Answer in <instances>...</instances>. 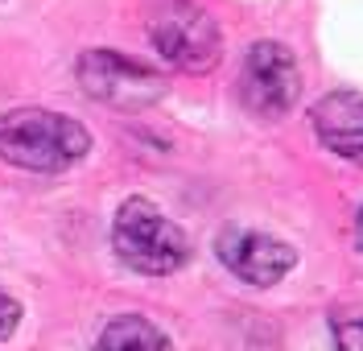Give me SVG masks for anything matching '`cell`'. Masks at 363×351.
<instances>
[{
	"instance_id": "cell-10",
	"label": "cell",
	"mask_w": 363,
	"mask_h": 351,
	"mask_svg": "<svg viewBox=\"0 0 363 351\" xmlns=\"http://www.w3.org/2000/svg\"><path fill=\"white\" fill-rule=\"evenodd\" d=\"M21 327V302L13 298V294H4L0 289V343L4 339H13V330Z\"/></svg>"
},
{
	"instance_id": "cell-11",
	"label": "cell",
	"mask_w": 363,
	"mask_h": 351,
	"mask_svg": "<svg viewBox=\"0 0 363 351\" xmlns=\"http://www.w3.org/2000/svg\"><path fill=\"white\" fill-rule=\"evenodd\" d=\"M355 240H359V248H363V207H359V215H355Z\"/></svg>"
},
{
	"instance_id": "cell-9",
	"label": "cell",
	"mask_w": 363,
	"mask_h": 351,
	"mask_svg": "<svg viewBox=\"0 0 363 351\" xmlns=\"http://www.w3.org/2000/svg\"><path fill=\"white\" fill-rule=\"evenodd\" d=\"M335 351H363V314H335Z\"/></svg>"
},
{
	"instance_id": "cell-6",
	"label": "cell",
	"mask_w": 363,
	"mask_h": 351,
	"mask_svg": "<svg viewBox=\"0 0 363 351\" xmlns=\"http://www.w3.org/2000/svg\"><path fill=\"white\" fill-rule=\"evenodd\" d=\"M215 252H219L227 273H235L248 285H277L297 264L294 244H285L269 232H252V228H223L215 235Z\"/></svg>"
},
{
	"instance_id": "cell-7",
	"label": "cell",
	"mask_w": 363,
	"mask_h": 351,
	"mask_svg": "<svg viewBox=\"0 0 363 351\" xmlns=\"http://www.w3.org/2000/svg\"><path fill=\"white\" fill-rule=\"evenodd\" d=\"M314 137L339 153V157H363V95L359 91H330L322 95L310 112Z\"/></svg>"
},
{
	"instance_id": "cell-1",
	"label": "cell",
	"mask_w": 363,
	"mask_h": 351,
	"mask_svg": "<svg viewBox=\"0 0 363 351\" xmlns=\"http://www.w3.org/2000/svg\"><path fill=\"white\" fill-rule=\"evenodd\" d=\"M91 153L87 124L45 108H17L0 116V162L33 169V174H62Z\"/></svg>"
},
{
	"instance_id": "cell-2",
	"label": "cell",
	"mask_w": 363,
	"mask_h": 351,
	"mask_svg": "<svg viewBox=\"0 0 363 351\" xmlns=\"http://www.w3.org/2000/svg\"><path fill=\"white\" fill-rule=\"evenodd\" d=\"M112 248L133 273L165 277L190 260V240L178 223L149 199H124L112 219Z\"/></svg>"
},
{
	"instance_id": "cell-5",
	"label": "cell",
	"mask_w": 363,
	"mask_h": 351,
	"mask_svg": "<svg viewBox=\"0 0 363 351\" xmlns=\"http://www.w3.org/2000/svg\"><path fill=\"white\" fill-rule=\"evenodd\" d=\"M301 99V67L285 42H256L240 67V104L260 120L289 116Z\"/></svg>"
},
{
	"instance_id": "cell-3",
	"label": "cell",
	"mask_w": 363,
	"mask_h": 351,
	"mask_svg": "<svg viewBox=\"0 0 363 351\" xmlns=\"http://www.w3.org/2000/svg\"><path fill=\"white\" fill-rule=\"evenodd\" d=\"M149 42L174 70L206 74L223 58L219 21L199 0H161L149 17Z\"/></svg>"
},
{
	"instance_id": "cell-8",
	"label": "cell",
	"mask_w": 363,
	"mask_h": 351,
	"mask_svg": "<svg viewBox=\"0 0 363 351\" xmlns=\"http://www.w3.org/2000/svg\"><path fill=\"white\" fill-rule=\"evenodd\" d=\"M95 351H174L165 330L153 327L145 314H116L108 327L99 330Z\"/></svg>"
},
{
	"instance_id": "cell-4",
	"label": "cell",
	"mask_w": 363,
	"mask_h": 351,
	"mask_svg": "<svg viewBox=\"0 0 363 351\" xmlns=\"http://www.w3.org/2000/svg\"><path fill=\"white\" fill-rule=\"evenodd\" d=\"M74 74L91 99L120 108V112H145L165 99V79L153 67L136 62L120 50H83L74 62Z\"/></svg>"
}]
</instances>
